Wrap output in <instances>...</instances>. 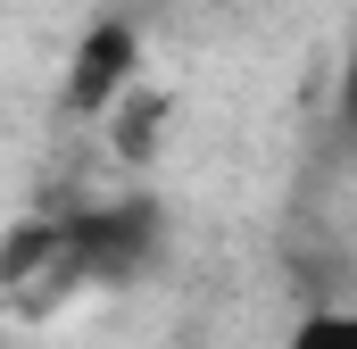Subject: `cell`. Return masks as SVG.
I'll return each instance as SVG.
<instances>
[{"label":"cell","mask_w":357,"mask_h":349,"mask_svg":"<svg viewBox=\"0 0 357 349\" xmlns=\"http://www.w3.org/2000/svg\"><path fill=\"white\" fill-rule=\"evenodd\" d=\"M341 100H349V117H357V42H349V84H341Z\"/></svg>","instance_id":"obj_5"},{"label":"cell","mask_w":357,"mask_h":349,"mask_svg":"<svg viewBox=\"0 0 357 349\" xmlns=\"http://www.w3.org/2000/svg\"><path fill=\"white\" fill-rule=\"evenodd\" d=\"M125 75H133V34H125V25H91V42L75 50V75H67V108L100 117Z\"/></svg>","instance_id":"obj_2"},{"label":"cell","mask_w":357,"mask_h":349,"mask_svg":"<svg viewBox=\"0 0 357 349\" xmlns=\"http://www.w3.org/2000/svg\"><path fill=\"white\" fill-rule=\"evenodd\" d=\"M158 258V208L150 200H116L67 225V274L75 283H125Z\"/></svg>","instance_id":"obj_1"},{"label":"cell","mask_w":357,"mask_h":349,"mask_svg":"<svg viewBox=\"0 0 357 349\" xmlns=\"http://www.w3.org/2000/svg\"><path fill=\"white\" fill-rule=\"evenodd\" d=\"M291 349H357V316H307L291 333Z\"/></svg>","instance_id":"obj_3"},{"label":"cell","mask_w":357,"mask_h":349,"mask_svg":"<svg viewBox=\"0 0 357 349\" xmlns=\"http://www.w3.org/2000/svg\"><path fill=\"white\" fill-rule=\"evenodd\" d=\"M150 133H158V100H125V125H116V150H125V158H150Z\"/></svg>","instance_id":"obj_4"}]
</instances>
